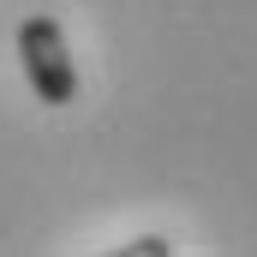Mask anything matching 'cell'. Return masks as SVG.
I'll list each match as a JSON object with an SVG mask.
<instances>
[{
	"instance_id": "6da1fadb",
	"label": "cell",
	"mask_w": 257,
	"mask_h": 257,
	"mask_svg": "<svg viewBox=\"0 0 257 257\" xmlns=\"http://www.w3.org/2000/svg\"><path fill=\"white\" fill-rule=\"evenodd\" d=\"M18 60H24V78H30L36 102H48V108L78 102V60H72V48H66L60 18H48V12L24 18V24H18Z\"/></svg>"
},
{
	"instance_id": "7a4b0ae2",
	"label": "cell",
	"mask_w": 257,
	"mask_h": 257,
	"mask_svg": "<svg viewBox=\"0 0 257 257\" xmlns=\"http://www.w3.org/2000/svg\"><path fill=\"white\" fill-rule=\"evenodd\" d=\"M168 251H174V245H168L162 233H144V239H132V245H126V257H168Z\"/></svg>"
}]
</instances>
